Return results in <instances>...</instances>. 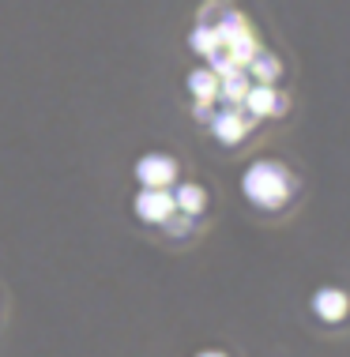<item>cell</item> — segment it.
Listing matches in <instances>:
<instances>
[{
  "instance_id": "1",
  "label": "cell",
  "mask_w": 350,
  "mask_h": 357,
  "mask_svg": "<svg viewBox=\"0 0 350 357\" xmlns=\"http://www.w3.org/2000/svg\"><path fill=\"white\" fill-rule=\"evenodd\" d=\"M290 173L279 166V162H256L245 173V196L260 207H279L290 196Z\"/></svg>"
},
{
  "instance_id": "6",
  "label": "cell",
  "mask_w": 350,
  "mask_h": 357,
  "mask_svg": "<svg viewBox=\"0 0 350 357\" xmlns=\"http://www.w3.org/2000/svg\"><path fill=\"white\" fill-rule=\"evenodd\" d=\"M249 124H252V117H241L238 109H222L219 117H215V136L222 143H238L241 136H245Z\"/></svg>"
},
{
  "instance_id": "2",
  "label": "cell",
  "mask_w": 350,
  "mask_h": 357,
  "mask_svg": "<svg viewBox=\"0 0 350 357\" xmlns=\"http://www.w3.org/2000/svg\"><path fill=\"white\" fill-rule=\"evenodd\" d=\"M136 177H140L143 188H166V185H173V177H177V162H173L170 154H143V158L136 162Z\"/></svg>"
},
{
  "instance_id": "3",
  "label": "cell",
  "mask_w": 350,
  "mask_h": 357,
  "mask_svg": "<svg viewBox=\"0 0 350 357\" xmlns=\"http://www.w3.org/2000/svg\"><path fill=\"white\" fill-rule=\"evenodd\" d=\"M173 211H177V204H173V196L166 188H143L140 196H136V215H140L143 222H170Z\"/></svg>"
},
{
  "instance_id": "12",
  "label": "cell",
  "mask_w": 350,
  "mask_h": 357,
  "mask_svg": "<svg viewBox=\"0 0 350 357\" xmlns=\"http://www.w3.org/2000/svg\"><path fill=\"white\" fill-rule=\"evenodd\" d=\"M200 357H222V354H200Z\"/></svg>"
},
{
  "instance_id": "8",
  "label": "cell",
  "mask_w": 350,
  "mask_h": 357,
  "mask_svg": "<svg viewBox=\"0 0 350 357\" xmlns=\"http://www.w3.org/2000/svg\"><path fill=\"white\" fill-rule=\"evenodd\" d=\"M219 94H222V98H226L230 105L233 102H245V94H249V79H245V72H230V75H222V79H219Z\"/></svg>"
},
{
  "instance_id": "11",
  "label": "cell",
  "mask_w": 350,
  "mask_h": 357,
  "mask_svg": "<svg viewBox=\"0 0 350 357\" xmlns=\"http://www.w3.org/2000/svg\"><path fill=\"white\" fill-rule=\"evenodd\" d=\"M252 72H256V79L264 86H271V83H275V75H279V61H271L268 53H256V56H252Z\"/></svg>"
},
{
  "instance_id": "10",
  "label": "cell",
  "mask_w": 350,
  "mask_h": 357,
  "mask_svg": "<svg viewBox=\"0 0 350 357\" xmlns=\"http://www.w3.org/2000/svg\"><path fill=\"white\" fill-rule=\"evenodd\" d=\"M189 42H192V50L203 53V56H215V53L222 50V38H219V31H215V26H203V23L196 26V31H192Z\"/></svg>"
},
{
  "instance_id": "5",
  "label": "cell",
  "mask_w": 350,
  "mask_h": 357,
  "mask_svg": "<svg viewBox=\"0 0 350 357\" xmlns=\"http://www.w3.org/2000/svg\"><path fill=\"white\" fill-rule=\"evenodd\" d=\"M245 105H249V117H268V113H279L283 109V98H279L275 91H271V86H249V94H245Z\"/></svg>"
},
{
  "instance_id": "9",
  "label": "cell",
  "mask_w": 350,
  "mask_h": 357,
  "mask_svg": "<svg viewBox=\"0 0 350 357\" xmlns=\"http://www.w3.org/2000/svg\"><path fill=\"white\" fill-rule=\"evenodd\" d=\"M173 204H177V211H184V215H200L203 204H207V196H203L200 185H181L177 196H173Z\"/></svg>"
},
{
  "instance_id": "4",
  "label": "cell",
  "mask_w": 350,
  "mask_h": 357,
  "mask_svg": "<svg viewBox=\"0 0 350 357\" xmlns=\"http://www.w3.org/2000/svg\"><path fill=\"white\" fill-rule=\"evenodd\" d=\"M350 308V297L343 294V289H320V294L313 297V312L320 316V320H343Z\"/></svg>"
},
{
  "instance_id": "7",
  "label": "cell",
  "mask_w": 350,
  "mask_h": 357,
  "mask_svg": "<svg viewBox=\"0 0 350 357\" xmlns=\"http://www.w3.org/2000/svg\"><path fill=\"white\" fill-rule=\"evenodd\" d=\"M189 91L196 94V102H211V98L219 94V75L211 72V68L192 72V75H189Z\"/></svg>"
}]
</instances>
